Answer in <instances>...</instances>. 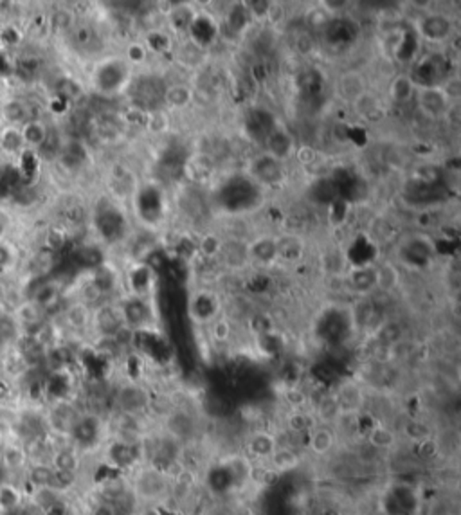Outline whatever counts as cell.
I'll use <instances>...</instances> for the list:
<instances>
[{
  "label": "cell",
  "mask_w": 461,
  "mask_h": 515,
  "mask_svg": "<svg viewBox=\"0 0 461 515\" xmlns=\"http://www.w3.org/2000/svg\"><path fill=\"white\" fill-rule=\"evenodd\" d=\"M415 90H417V82L409 74L400 72L389 82L388 96L393 103H408L415 98Z\"/></svg>",
  "instance_id": "13"
},
{
  "label": "cell",
  "mask_w": 461,
  "mask_h": 515,
  "mask_svg": "<svg viewBox=\"0 0 461 515\" xmlns=\"http://www.w3.org/2000/svg\"><path fill=\"white\" fill-rule=\"evenodd\" d=\"M40 321V307L38 303H27L18 310V323L24 326H31V324Z\"/></svg>",
  "instance_id": "30"
},
{
  "label": "cell",
  "mask_w": 461,
  "mask_h": 515,
  "mask_svg": "<svg viewBox=\"0 0 461 515\" xmlns=\"http://www.w3.org/2000/svg\"><path fill=\"white\" fill-rule=\"evenodd\" d=\"M331 13L328 9L322 8V4H319L317 8L308 9L306 11V24L310 25L312 29H324L328 24H330Z\"/></svg>",
  "instance_id": "27"
},
{
  "label": "cell",
  "mask_w": 461,
  "mask_h": 515,
  "mask_svg": "<svg viewBox=\"0 0 461 515\" xmlns=\"http://www.w3.org/2000/svg\"><path fill=\"white\" fill-rule=\"evenodd\" d=\"M402 433L408 438L409 442L418 445L422 442H427V440H433V431L429 427V424L418 420V418H412V420H408L402 427Z\"/></svg>",
  "instance_id": "21"
},
{
  "label": "cell",
  "mask_w": 461,
  "mask_h": 515,
  "mask_svg": "<svg viewBox=\"0 0 461 515\" xmlns=\"http://www.w3.org/2000/svg\"><path fill=\"white\" fill-rule=\"evenodd\" d=\"M415 99H417V107L420 108L422 114L431 119L443 117L449 114L450 107H453V96L449 90L440 85L417 83Z\"/></svg>",
  "instance_id": "2"
},
{
  "label": "cell",
  "mask_w": 461,
  "mask_h": 515,
  "mask_svg": "<svg viewBox=\"0 0 461 515\" xmlns=\"http://www.w3.org/2000/svg\"><path fill=\"white\" fill-rule=\"evenodd\" d=\"M220 312V303H218L217 295L211 292H201L191 303V314L196 317V321L201 323H211L218 317Z\"/></svg>",
  "instance_id": "11"
},
{
  "label": "cell",
  "mask_w": 461,
  "mask_h": 515,
  "mask_svg": "<svg viewBox=\"0 0 461 515\" xmlns=\"http://www.w3.org/2000/svg\"><path fill=\"white\" fill-rule=\"evenodd\" d=\"M92 324L103 339H114L122 328H127L122 323L119 307H114V305H101L96 308L92 312Z\"/></svg>",
  "instance_id": "5"
},
{
  "label": "cell",
  "mask_w": 461,
  "mask_h": 515,
  "mask_svg": "<svg viewBox=\"0 0 461 515\" xmlns=\"http://www.w3.org/2000/svg\"><path fill=\"white\" fill-rule=\"evenodd\" d=\"M364 442L370 447L377 450V452H388V450L395 449L396 443H398V436H396L395 431H391L389 427L384 426H373L372 429L366 431V438Z\"/></svg>",
  "instance_id": "12"
},
{
  "label": "cell",
  "mask_w": 461,
  "mask_h": 515,
  "mask_svg": "<svg viewBox=\"0 0 461 515\" xmlns=\"http://www.w3.org/2000/svg\"><path fill=\"white\" fill-rule=\"evenodd\" d=\"M53 476H54V469L51 466V463H38V465L33 466V471H31V481L37 485L38 488H47L51 487V483H53Z\"/></svg>",
  "instance_id": "26"
},
{
  "label": "cell",
  "mask_w": 461,
  "mask_h": 515,
  "mask_svg": "<svg viewBox=\"0 0 461 515\" xmlns=\"http://www.w3.org/2000/svg\"><path fill=\"white\" fill-rule=\"evenodd\" d=\"M400 281V274L393 263L384 262L375 267V288L380 292H391Z\"/></svg>",
  "instance_id": "17"
},
{
  "label": "cell",
  "mask_w": 461,
  "mask_h": 515,
  "mask_svg": "<svg viewBox=\"0 0 461 515\" xmlns=\"http://www.w3.org/2000/svg\"><path fill=\"white\" fill-rule=\"evenodd\" d=\"M118 404L121 413L128 414H143L148 411V404H150V395L146 389L139 388L137 384L122 386V389L118 395Z\"/></svg>",
  "instance_id": "7"
},
{
  "label": "cell",
  "mask_w": 461,
  "mask_h": 515,
  "mask_svg": "<svg viewBox=\"0 0 461 515\" xmlns=\"http://www.w3.org/2000/svg\"><path fill=\"white\" fill-rule=\"evenodd\" d=\"M278 436L269 431H256L249 436L247 440V452L253 456V458L261 459V462H267V459L272 456V452L278 449Z\"/></svg>",
  "instance_id": "9"
},
{
  "label": "cell",
  "mask_w": 461,
  "mask_h": 515,
  "mask_svg": "<svg viewBox=\"0 0 461 515\" xmlns=\"http://www.w3.org/2000/svg\"><path fill=\"white\" fill-rule=\"evenodd\" d=\"M90 515H127V514L119 510L118 504L99 499L98 503L92 507V510H90Z\"/></svg>",
  "instance_id": "32"
},
{
  "label": "cell",
  "mask_w": 461,
  "mask_h": 515,
  "mask_svg": "<svg viewBox=\"0 0 461 515\" xmlns=\"http://www.w3.org/2000/svg\"><path fill=\"white\" fill-rule=\"evenodd\" d=\"M267 465H269V471L274 472V474H285V472L296 471L301 465V456L292 447L279 445L278 443V449L274 450L272 456L267 459Z\"/></svg>",
  "instance_id": "8"
},
{
  "label": "cell",
  "mask_w": 461,
  "mask_h": 515,
  "mask_svg": "<svg viewBox=\"0 0 461 515\" xmlns=\"http://www.w3.org/2000/svg\"><path fill=\"white\" fill-rule=\"evenodd\" d=\"M128 69H132V65L128 62H122V60H108V62L99 63L94 76L96 85L103 92L119 90L127 83Z\"/></svg>",
  "instance_id": "3"
},
{
  "label": "cell",
  "mask_w": 461,
  "mask_h": 515,
  "mask_svg": "<svg viewBox=\"0 0 461 515\" xmlns=\"http://www.w3.org/2000/svg\"><path fill=\"white\" fill-rule=\"evenodd\" d=\"M151 276L153 272L150 270V267L139 265L132 270L130 278H128V285L132 286V295H137V298H146L148 291L151 286Z\"/></svg>",
  "instance_id": "20"
},
{
  "label": "cell",
  "mask_w": 461,
  "mask_h": 515,
  "mask_svg": "<svg viewBox=\"0 0 461 515\" xmlns=\"http://www.w3.org/2000/svg\"><path fill=\"white\" fill-rule=\"evenodd\" d=\"M285 400L292 411H303L305 405L310 402V397H308L303 389L290 388L285 391Z\"/></svg>",
  "instance_id": "29"
},
{
  "label": "cell",
  "mask_w": 461,
  "mask_h": 515,
  "mask_svg": "<svg viewBox=\"0 0 461 515\" xmlns=\"http://www.w3.org/2000/svg\"><path fill=\"white\" fill-rule=\"evenodd\" d=\"M296 47H298V51L301 54H310L315 47V42L314 38H312V34L308 33L299 34L298 40H296Z\"/></svg>",
  "instance_id": "35"
},
{
  "label": "cell",
  "mask_w": 461,
  "mask_h": 515,
  "mask_svg": "<svg viewBox=\"0 0 461 515\" xmlns=\"http://www.w3.org/2000/svg\"><path fill=\"white\" fill-rule=\"evenodd\" d=\"M27 452H25L24 447L20 445H6L2 449V454H0V463L4 466L6 471L17 472L20 469H24L25 463H27Z\"/></svg>",
  "instance_id": "19"
},
{
  "label": "cell",
  "mask_w": 461,
  "mask_h": 515,
  "mask_svg": "<svg viewBox=\"0 0 461 515\" xmlns=\"http://www.w3.org/2000/svg\"><path fill=\"white\" fill-rule=\"evenodd\" d=\"M51 466L58 472H67V474H78L80 469V454L78 450L72 447L67 449L54 450L53 459H51Z\"/></svg>",
  "instance_id": "16"
},
{
  "label": "cell",
  "mask_w": 461,
  "mask_h": 515,
  "mask_svg": "<svg viewBox=\"0 0 461 515\" xmlns=\"http://www.w3.org/2000/svg\"><path fill=\"white\" fill-rule=\"evenodd\" d=\"M351 285L360 294H370L372 291H375V269L360 267L355 274L351 276Z\"/></svg>",
  "instance_id": "22"
},
{
  "label": "cell",
  "mask_w": 461,
  "mask_h": 515,
  "mask_svg": "<svg viewBox=\"0 0 461 515\" xmlns=\"http://www.w3.org/2000/svg\"><path fill=\"white\" fill-rule=\"evenodd\" d=\"M0 141H2V148L8 151H11V153H17V151H20L22 146H24L20 130L15 127H9L8 130L2 134V139Z\"/></svg>",
  "instance_id": "28"
},
{
  "label": "cell",
  "mask_w": 461,
  "mask_h": 515,
  "mask_svg": "<svg viewBox=\"0 0 461 515\" xmlns=\"http://www.w3.org/2000/svg\"><path fill=\"white\" fill-rule=\"evenodd\" d=\"M2 234H4V224L0 222V238H2Z\"/></svg>",
  "instance_id": "39"
},
{
  "label": "cell",
  "mask_w": 461,
  "mask_h": 515,
  "mask_svg": "<svg viewBox=\"0 0 461 515\" xmlns=\"http://www.w3.org/2000/svg\"><path fill=\"white\" fill-rule=\"evenodd\" d=\"M4 321H6V315H4V310H2V308H0V324H2V323H4Z\"/></svg>",
  "instance_id": "38"
},
{
  "label": "cell",
  "mask_w": 461,
  "mask_h": 515,
  "mask_svg": "<svg viewBox=\"0 0 461 515\" xmlns=\"http://www.w3.org/2000/svg\"><path fill=\"white\" fill-rule=\"evenodd\" d=\"M337 433L331 426L324 424H314L308 433H306V447L315 456H328L337 445Z\"/></svg>",
  "instance_id": "6"
},
{
  "label": "cell",
  "mask_w": 461,
  "mask_h": 515,
  "mask_svg": "<svg viewBox=\"0 0 461 515\" xmlns=\"http://www.w3.org/2000/svg\"><path fill=\"white\" fill-rule=\"evenodd\" d=\"M119 312H121L122 323L128 330H143L148 328L151 321V308L148 305L146 298H137V295H130L128 299L119 305Z\"/></svg>",
  "instance_id": "4"
},
{
  "label": "cell",
  "mask_w": 461,
  "mask_h": 515,
  "mask_svg": "<svg viewBox=\"0 0 461 515\" xmlns=\"http://www.w3.org/2000/svg\"><path fill=\"white\" fill-rule=\"evenodd\" d=\"M18 503H20V490L13 485H2L0 487V507L15 508Z\"/></svg>",
  "instance_id": "31"
},
{
  "label": "cell",
  "mask_w": 461,
  "mask_h": 515,
  "mask_svg": "<svg viewBox=\"0 0 461 515\" xmlns=\"http://www.w3.org/2000/svg\"><path fill=\"white\" fill-rule=\"evenodd\" d=\"M315 421L310 420V417L305 413V411H292L286 420V427L292 434H301V433H308V431L314 427Z\"/></svg>",
  "instance_id": "24"
},
{
  "label": "cell",
  "mask_w": 461,
  "mask_h": 515,
  "mask_svg": "<svg viewBox=\"0 0 461 515\" xmlns=\"http://www.w3.org/2000/svg\"><path fill=\"white\" fill-rule=\"evenodd\" d=\"M18 130H20L22 141H24V144H27V146H42V144L47 141V137H49L47 127H45L42 121H37V119L25 121Z\"/></svg>",
  "instance_id": "18"
},
{
  "label": "cell",
  "mask_w": 461,
  "mask_h": 515,
  "mask_svg": "<svg viewBox=\"0 0 461 515\" xmlns=\"http://www.w3.org/2000/svg\"><path fill=\"white\" fill-rule=\"evenodd\" d=\"M146 58V47L143 44H130L127 49V60L130 65H137Z\"/></svg>",
  "instance_id": "34"
},
{
  "label": "cell",
  "mask_w": 461,
  "mask_h": 515,
  "mask_svg": "<svg viewBox=\"0 0 461 515\" xmlns=\"http://www.w3.org/2000/svg\"><path fill=\"white\" fill-rule=\"evenodd\" d=\"M139 515H163V504H144Z\"/></svg>",
  "instance_id": "36"
},
{
  "label": "cell",
  "mask_w": 461,
  "mask_h": 515,
  "mask_svg": "<svg viewBox=\"0 0 461 515\" xmlns=\"http://www.w3.org/2000/svg\"><path fill=\"white\" fill-rule=\"evenodd\" d=\"M201 250L204 256H215V254H218L222 250L220 238L213 236V234L206 236L204 240L201 241Z\"/></svg>",
  "instance_id": "33"
},
{
  "label": "cell",
  "mask_w": 461,
  "mask_h": 515,
  "mask_svg": "<svg viewBox=\"0 0 461 515\" xmlns=\"http://www.w3.org/2000/svg\"><path fill=\"white\" fill-rule=\"evenodd\" d=\"M4 114L6 121H8L11 127H17V125H24L25 123V117H27V110H25V105L20 101H9L4 105Z\"/></svg>",
  "instance_id": "25"
},
{
  "label": "cell",
  "mask_w": 461,
  "mask_h": 515,
  "mask_svg": "<svg viewBox=\"0 0 461 515\" xmlns=\"http://www.w3.org/2000/svg\"><path fill=\"white\" fill-rule=\"evenodd\" d=\"M170 490H172L170 476L150 463H144L135 471L130 485V492L135 501L143 504H163L170 497Z\"/></svg>",
  "instance_id": "1"
},
{
  "label": "cell",
  "mask_w": 461,
  "mask_h": 515,
  "mask_svg": "<svg viewBox=\"0 0 461 515\" xmlns=\"http://www.w3.org/2000/svg\"><path fill=\"white\" fill-rule=\"evenodd\" d=\"M163 98L168 108H172V110H184V108L191 105L193 90L186 83H173V85L166 87Z\"/></svg>",
  "instance_id": "14"
},
{
  "label": "cell",
  "mask_w": 461,
  "mask_h": 515,
  "mask_svg": "<svg viewBox=\"0 0 461 515\" xmlns=\"http://www.w3.org/2000/svg\"><path fill=\"white\" fill-rule=\"evenodd\" d=\"M283 135H285V134H274V135H272V139H270V143H274V144L282 143ZM270 155H272L274 159H282V157H283V155H282V150H278V148H276V146L270 148Z\"/></svg>",
  "instance_id": "37"
},
{
  "label": "cell",
  "mask_w": 461,
  "mask_h": 515,
  "mask_svg": "<svg viewBox=\"0 0 461 515\" xmlns=\"http://www.w3.org/2000/svg\"><path fill=\"white\" fill-rule=\"evenodd\" d=\"M63 317H65L67 326L72 328V330L76 331L85 330V328H89L90 324H92V310L82 301L72 303V305L65 310Z\"/></svg>",
  "instance_id": "15"
},
{
  "label": "cell",
  "mask_w": 461,
  "mask_h": 515,
  "mask_svg": "<svg viewBox=\"0 0 461 515\" xmlns=\"http://www.w3.org/2000/svg\"><path fill=\"white\" fill-rule=\"evenodd\" d=\"M337 90H339L341 98L348 103L359 101L364 94H366V82H364V76L360 72H355V70H350V72H344L343 76L337 82Z\"/></svg>",
  "instance_id": "10"
},
{
  "label": "cell",
  "mask_w": 461,
  "mask_h": 515,
  "mask_svg": "<svg viewBox=\"0 0 461 515\" xmlns=\"http://www.w3.org/2000/svg\"><path fill=\"white\" fill-rule=\"evenodd\" d=\"M209 331H211V339L215 343L224 344L233 336V324L225 317H217V319L209 323Z\"/></svg>",
  "instance_id": "23"
}]
</instances>
